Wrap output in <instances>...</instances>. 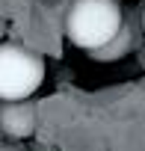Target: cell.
<instances>
[{"label": "cell", "mask_w": 145, "mask_h": 151, "mask_svg": "<svg viewBox=\"0 0 145 151\" xmlns=\"http://www.w3.org/2000/svg\"><path fill=\"white\" fill-rule=\"evenodd\" d=\"M124 30L118 0H71L65 12V36L83 50L107 47Z\"/></svg>", "instance_id": "obj_1"}, {"label": "cell", "mask_w": 145, "mask_h": 151, "mask_svg": "<svg viewBox=\"0 0 145 151\" xmlns=\"http://www.w3.org/2000/svg\"><path fill=\"white\" fill-rule=\"evenodd\" d=\"M45 80V59L12 42H0V101H27Z\"/></svg>", "instance_id": "obj_2"}, {"label": "cell", "mask_w": 145, "mask_h": 151, "mask_svg": "<svg viewBox=\"0 0 145 151\" xmlns=\"http://www.w3.org/2000/svg\"><path fill=\"white\" fill-rule=\"evenodd\" d=\"M0 124L9 136H30L36 130V110L27 104V101H9V107L0 113Z\"/></svg>", "instance_id": "obj_3"}, {"label": "cell", "mask_w": 145, "mask_h": 151, "mask_svg": "<svg viewBox=\"0 0 145 151\" xmlns=\"http://www.w3.org/2000/svg\"><path fill=\"white\" fill-rule=\"evenodd\" d=\"M142 30H145V6H142Z\"/></svg>", "instance_id": "obj_4"}, {"label": "cell", "mask_w": 145, "mask_h": 151, "mask_svg": "<svg viewBox=\"0 0 145 151\" xmlns=\"http://www.w3.org/2000/svg\"><path fill=\"white\" fill-rule=\"evenodd\" d=\"M0 39H3V27H0Z\"/></svg>", "instance_id": "obj_5"}]
</instances>
